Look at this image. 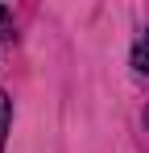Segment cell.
Wrapping results in <instances>:
<instances>
[{
	"label": "cell",
	"mask_w": 149,
	"mask_h": 153,
	"mask_svg": "<svg viewBox=\"0 0 149 153\" xmlns=\"http://www.w3.org/2000/svg\"><path fill=\"white\" fill-rule=\"evenodd\" d=\"M8 124H13V100L0 91V153H4V137H8Z\"/></svg>",
	"instance_id": "obj_1"
},
{
	"label": "cell",
	"mask_w": 149,
	"mask_h": 153,
	"mask_svg": "<svg viewBox=\"0 0 149 153\" xmlns=\"http://www.w3.org/2000/svg\"><path fill=\"white\" fill-rule=\"evenodd\" d=\"M133 66H137L141 75H149V50H133Z\"/></svg>",
	"instance_id": "obj_2"
},
{
	"label": "cell",
	"mask_w": 149,
	"mask_h": 153,
	"mask_svg": "<svg viewBox=\"0 0 149 153\" xmlns=\"http://www.w3.org/2000/svg\"><path fill=\"white\" fill-rule=\"evenodd\" d=\"M0 37H13V17L0 8Z\"/></svg>",
	"instance_id": "obj_3"
},
{
	"label": "cell",
	"mask_w": 149,
	"mask_h": 153,
	"mask_svg": "<svg viewBox=\"0 0 149 153\" xmlns=\"http://www.w3.org/2000/svg\"><path fill=\"white\" fill-rule=\"evenodd\" d=\"M137 50H149V29H145V37H141V42H137Z\"/></svg>",
	"instance_id": "obj_4"
}]
</instances>
